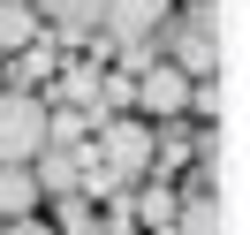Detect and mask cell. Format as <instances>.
Listing matches in <instances>:
<instances>
[{"mask_svg":"<svg viewBox=\"0 0 250 235\" xmlns=\"http://www.w3.org/2000/svg\"><path fill=\"white\" fill-rule=\"evenodd\" d=\"M91 129H99L91 107H46V144H53V152H83Z\"/></svg>","mask_w":250,"mask_h":235,"instance_id":"ba28073f","label":"cell"},{"mask_svg":"<svg viewBox=\"0 0 250 235\" xmlns=\"http://www.w3.org/2000/svg\"><path fill=\"white\" fill-rule=\"evenodd\" d=\"M38 16H53L61 31H91L99 16H106V0H31Z\"/></svg>","mask_w":250,"mask_h":235,"instance_id":"4fadbf2b","label":"cell"},{"mask_svg":"<svg viewBox=\"0 0 250 235\" xmlns=\"http://www.w3.org/2000/svg\"><path fill=\"white\" fill-rule=\"evenodd\" d=\"M167 235H235V197L197 182L189 197H174V228Z\"/></svg>","mask_w":250,"mask_h":235,"instance_id":"3957f363","label":"cell"},{"mask_svg":"<svg viewBox=\"0 0 250 235\" xmlns=\"http://www.w3.org/2000/svg\"><path fill=\"white\" fill-rule=\"evenodd\" d=\"M0 235H61V228L38 220V213H16V220H0Z\"/></svg>","mask_w":250,"mask_h":235,"instance_id":"2e32d148","label":"cell"},{"mask_svg":"<svg viewBox=\"0 0 250 235\" xmlns=\"http://www.w3.org/2000/svg\"><path fill=\"white\" fill-rule=\"evenodd\" d=\"M129 99H137L144 114H159V122H167V114H182V107H189V76H182L174 61H152V68L137 76V91H129Z\"/></svg>","mask_w":250,"mask_h":235,"instance_id":"277c9868","label":"cell"},{"mask_svg":"<svg viewBox=\"0 0 250 235\" xmlns=\"http://www.w3.org/2000/svg\"><path fill=\"white\" fill-rule=\"evenodd\" d=\"M53 68H61V53H53L46 38H31V46H16V68H8V76H16V91H31V84H46Z\"/></svg>","mask_w":250,"mask_h":235,"instance_id":"30bf717a","label":"cell"},{"mask_svg":"<svg viewBox=\"0 0 250 235\" xmlns=\"http://www.w3.org/2000/svg\"><path fill=\"white\" fill-rule=\"evenodd\" d=\"M189 107H197V114H212V122H220V114H228V84H205V91H189Z\"/></svg>","mask_w":250,"mask_h":235,"instance_id":"9a60e30c","label":"cell"},{"mask_svg":"<svg viewBox=\"0 0 250 235\" xmlns=\"http://www.w3.org/2000/svg\"><path fill=\"white\" fill-rule=\"evenodd\" d=\"M137 220H144L152 235H167V228H174V190H144V197H137Z\"/></svg>","mask_w":250,"mask_h":235,"instance_id":"5bb4252c","label":"cell"},{"mask_svg":"<svg viewBox=\"0 0 250 235\" xmlns=\"http://www.w3.org/2000/svg\"><path fill=\"white\" fill-rule=\"evenodd\" d=\"M16 213H38V174L0 159V220H16Z\"/></svg>","mask_w":250,"mask_h":235,"instance_id":"9c48e42d","label":"cell"},{"mask_svg":"<svg viewBox=\"0 0 250 235\" xmlns=\"http://www.w3.org/2000/svg\"><path fill=\"white\" fill-rule=\"evenodd\" d=\"M38 152H46V99H38V91H16V84H0V159L31 167Z\"/></svg>","mask_w":250,"mask_h":235,"instance_id":"7a4b0ae2","label":"cell"},{"mask_svg":"<svg viewBox=\"0 0 250 235\" xmlns=\"http://www.w3.org/2000/svg\"><path fill=\"white\" fill-rule=\"evenodd\" d=\"M31 38H38V8L31 0H0V53L31 46Z\"/></svg>","mask_w":250,"mask_h":235,"instance_id":"8fae6325","label":"cell"},{"mask_svg":"<svg viewBox=\"0 0 250 235\" xmlns=\"http://www.w3.org/2000/svg\"><path fill=\"white\" fill-rule=\"evenodd\" d=\"M53 76H61V99H68V107H91V114H106V107H99V68L91 61H76V68H53Z\"/></svg>","mask_w":250,"mask_h":235,"instance_id":"7c38bea8","label":"cell"},{"mask_svg":"<svg viewBox=\"0 0 250 235\" xmlns=\"http://www.w3.org/2000/svg\"><path fill=\"white\" fill-rule=\"evenodd\" d=\"M174 68H182V76H212L220 61H228V46H220V38H205V31H174V53H167Z\"/></svg>","mask_w":250,"mask_h":235,"instance_id":"8992f818","label":"cell"},{"mask_svg":"<svg viewBox=\"0 0 250 235\" xmlns=\"http://www.w3.org/2000/svg\"><path fill=\"white\" fill-rule=\"evenodd\" d=\"M76 167H83V152H38L31 159V174H38V197H76Z\"/></svg>","mask_w":250,"mask_h":235,"instance_id":"52a82bcc","label":"cell"},{"mask_svg":"<svg viewBox=\"0 0 250 235\" xmlns=\"http://www.w3.org/2000/svg\"><path fill=\"white\" fill-rule=\"evenodd\" d=\"M152 159H159V129L144 122V114H99V167L106 174L137 182Z\"/></svg>","mask_w":250,"mask_h":235,"instance_id":"6da1fadb","label":"cell"},{"mask_svg":"<svg viewBox=\"0 0 250 235\" xmlns=\"http://www.w3.org/2000/svg\"><path fill=\"white\" fill-rule=\"evenodd\" d=\"M106 46H129V38H152L167 23V0H106Z\"/></svg>","mask_w":250,"mask_h":235,"instance_id":"5b68a950","label":"cell"}]
</instances>
